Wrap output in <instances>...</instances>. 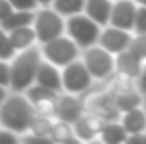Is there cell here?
I'll list each match as a JSON object with an SVG mask.
<instances>
[{
  "label": "cell",
  "mask_w": 146,
  "mask_h": 144,
  "mask_svg": "<svg viewBox=\"0 0 146 144\" xmlns=\"http://www.w3.org/2000/svg\"><path fill=\"white\" fill-rule=\"evenodd\" d=\"M144 69V59L134 53L132 49H124L121 53H117V71L124 73V75H130L132 79H136Z\"/></svg>",
  "instance_id": "cell-13"
},
{
  "label": "cell",
  "mask_w": 146,
  "mask_h": 144,
  "mask_svg": "<svg viewBox=\"0 0 146 144\" xmlns=\"http://www.w3.org/2000/svg\"><path fill=\"white\" fill-rule=\"evenodd\" d=\"M136 4L138 6H146V0H136Z\"/></svg>",
  "instance_id": "cell-32"
},
{
  "label": "cell",
  "mask_w": 146,
  "mask_h": 144,
  "mask_svg": "<svg viewBox=\"0 0 146 144\" xmlns=\"http://www.w3.org/2000/svg\"><path fill=\"white\" fill-rule=\"evenodd\" d=\"M134 34H146V6H138V10H136Z\"/></svg>",
  "instance_id": "cell-24"
},
{
  "label": "cell",
  "mask_w": 146,
  "mask_h": 144,
  "mask_svg": "<svg viewBox=\"0 0 146 144\" xmlns=\"http://www.w3.org/2000/svg\"><path fill=\"white\" fill-rule=\"evenodd\" d=\"M85 113V103L81 97H75L73 93L63 91V95L57 99V109H55V117L59 120H67V122H75L79 117H83Z\"/></svg>",
  "instance_id": "cell-10"
},
{
  "label": "cell",
  "mask_w": 146,
  "mask_h": 144,
  "mask_svg": "<svg viewBox=\"0 0 146 144\" xmlns=\"http://www.w3.org/2000/svg\"><path fill=\"white\" fill-rule=\"evenodd\" d=\"M34 115H36L34 105L20 91H14L12 95H8L0 105V124L18 134L30 130V122L34 119Z\"/></svg>",
  "instance_id": "cell-1"
},
{
  "label": "cell",
  "mask_w": 146,
  "mask_h": 144,
  "mask_svg": "<svg viewBox=\"0 0 146 144\" xmlns=\"http://www.w3.org/2000/svg\"><path fill=\"white\" fill-rule=\"evenodd\" d=\"M6 97H8V93H6V87H4V85H0V105L4 103V99H6Z\"/></svg>",
  "instance_id": "cell-30"
},
{
  "label": "cell",
  "mask_w": 146,
  "mask_h": 144,
  "mask_svg": "<svg viewBox=\"0 0 146 144\" xmlns=\"http://www.w3.org/2000/svg\"><path fill=\"white\" fill-rule=\"evenodd\" d=\"M79 46L71 36H57L53 40H49L46 44H42V55L44 59L51 61L57 67H65L67 63H71L73 59L79 57Z\"/></svg>",
  "instance_id": "cell-5"
},
{
  "label": "cell",
  "mask_w": 146,
  "mask_h": 144,
  "mask_svg": "<svg viewBox=\"0 0 146 144\" xmlns=\"http://www.w3.org/2000/svg\"><path fill=\"white\" fill-rule=\"evenodd\" d=\"M99 138L107 144H117V142H128V132L119 120H107Z\"/></svg>",
  "instance_id": "cell-17"
},
{
  "label": "cell",
  "mask_w": 146,
  "mask_h": 144,
  "mask_svg": "<svg viewBox=\"0 0 146 144\" xmlns=\"http://www.w3.org/2000/svg\"><path fill=\"white\" fill-rule=\"evenodd\" d=\"M136 87H138V91L146 97V67L142 69V73L136 77Z\"/></svg>",
  "instance_id": "cell-29"
},
{
  "label": "cell",
  "mask_w": 146,
  "mask_h": 144,
  "mask_svg": "<svg viewBox=\"0 0 146 144\" xmlns=\"http://www.w3.org/2000/svg\"><path fill=\"white\" fill-rule=\"evenodd\" d=\"M34 28L38 34V42L46 44L49 40L65 34V16H61L57 10H53L49 6H42V10L36 12Z\"/></svg>",
  "instance_id": "cell-7"
},
{
  "label": "cell",
  "mask_w": 146,
  "mask_h": 144,
  "mask_svg": "<svg viewBox=\"0 0 146 144\" xmlns=\"http://www.w3.org/2000/svg\"><path fill=\"white\" fill-rule=\"evenodd\" d=\"M132 32H128V30H122V28H117V26H105L103 28V32H101V38H99V46H103V48L107 49V51H111V53H121L124 49L130 48V44H132Z\"/></svg>",
  "instance_id": "cell-8"
},
{
  "label": "cell",
  "mask_w": 146,
  "mask_h": 144,
  "mask_svg": "<svg viewBox=\"0 0 146 144\" xmlns=\"http://www.w3.org/2000/svg\"><path fill=\"white\" fill-rule=\"evenodd\" d=\"M85 2L87 0H53L51 6L53 10H57L61 16H73V14H79L85 10Z\"/></svg>",
  "instance_id": "cell-21"
},
{
  "label": "cell",
  "mask_w": 146,
  "mask_h": 144,
  "mask_svg": "<svg viewBox=\"0 0 146 144\" xmlns=\"http://www.w3.org/2000/svg\"><path fill=\"white\" fill-rule=\"evenodd\" d=\"M8 34H10V42H12V46L16 48V51H22V49L34 46V42L38 40L36 28H32V26L14 28V30H10Z\"/></svg>",
  "instance_id": "cell-16"
},
{
  "label": "cell",
  "mask_w": 146,
  "mask_h": 144,
  "mask_svg": "<svg viewBox=\"0 0 146 144\" xmlns=\"http://www.w3.org/2000/svg\"><path fill=\"white\" fill-rule=\"evenodd\" d=\"M113 95H115V103L121 109V113L130 111L134 107H142V103H144V97H142V93L138 89H130V91H122V93H113Z\"/></svg>",
  "instance_id": "cell-19"
},
{
  "label": "cell",
  "mask_w": 146,
  "mask_h": 144,
  "mask_svg": "<svg viewBox=\"0 0 146 144\" xmlns=\"http://www.w3.org/2000/svg\"><path fill=\"white\" fill-rule=\"evenodd\" d=\"M142 107H144V111H146V97H144V103H142Z\"/></svg>",
  "instance_id": "cell-33"
},
{
  "label": "cell",
  "mask_w": 146,
  "mask_h": 144,
  "mask_svg": "<svg viewBox=\"0 0 146 144\" xmlns=\"http://www.w3.org/2000/svg\"><path fill=\"white\" fill-rule=\"evenodd\" d=\"M10 81H12V69H10V63H8L6 59H0V85L10 87Z\"/></svg>",
  "instance_id": "cell-25"
},
{
  "label": "cell",
  "mask_w": 146,
  "mask_h": 144,
  "mask_svg": "<svg viewBox=\"0 0 146 144\" xmlns=\"http://www.w3.org/2000/svg\"><path fill=\"white\" fill-rule=\"evenodd\" d=\"M136 10H138L136 0H115L109 24L117 26V28H122V30H128V32H134Z\"/></svg>",
  "instance_id": "cell-9"
},
{
  "label": "cell",
  "mask_w": 146,
  "mask_h": 144,
  "mask_svg": "<svg viewBox=\"0 0 146 144\" xmlns=\"http://www.w3.org/2000/svg\"><path fill=\"white\" fill-rule=\"evenodd\" d=\"M34 20H36V12L34 10H14L4 22H0V26L6 32H10L14 28H20V26H32Z\"/></svg>",
  "instance_id": "cell-18"
},
{
  "label": "cell",
  "mask_w": 146,
  "mask_h": 144,
  "mask_svg": "<svg viewBox=\"0 0 146 144\" xmlns=\"http://www.w3.org/2000/svg\"><path fill=\"white\" fill-rule=\"evenodd\" d=\"M12 12H14V6L10 4V0H0V22H4Z\"/></svg>",
  "instance_id": "cell-28"
},
{
  "label": "cell",
  "mask_w": 146,
  "mask_h": 144,
  "mask_svg": "<svg viewBox=\"0 0 146 144\" xmlns=\"http://www.w3.org/2000/svg\"><path fill=\"white\" fill-rule=\"evenodd\" d=\"M122 126L126 128L128 136L130 134H140L146 130V111L144 107H134L130 111H124L121 117Z\"/></svg>",
  "instance_id": "cell-15"
},
{
  "label": "cell",
  "mask_w": 146,
  "mask_h": 144,
  "mask_svg": "<svg viewBox=\"0 0 146 144\" xmlns=\"http://www.w3.org/2000/svg\"><path fill=\"white\" fill-rule=\"evenodd\" d=\"M51 128H53V122L49 117L46 115H34V119L30 122V132L36 134V136H42V138H49L51 134Z\"/></svg>",
  "instance_id": "cell-22"
},
{
  "label": "cell",
  "mask_w": 146,
  "mask_h": 144,
  "mask_svg": "<svg viewBox=\"0 0 146 144\" xmlns=\"http://www.w3.org/2000/svg\"><path fill=\"white\" fill-rule=\"evenodd\" d=\"M113 12V0H87L85 2V14L93 18L99 26H109Z\"/></svg>",
  "instance_id": "cell-14"
},
{
  "label": "cell",
  "mask_w": 146,
  "mask_h": 144,
  "mask_svg": "<svg viewBox=\"0 0 146 144\" xmlns=\"http://www.w3.org/2000/svg\"><path fill=\"white\" fill-rule=\"evenodd\" d=\"M10 4L14 6V10H36L38 8V0H10Z\"/></svg>",
  "instance_id": "cell-26"
},
{
  "label": "cell",
  "mask_w": 146,
  "mask_h": 144,
  "mask_svg": "<svg viewBox=\"0 0 146 144\" xmlns=\"http://www.w3.org/2000/svg\"><path fill=\"white\" fill-rule=\"evenodd\" d=\"M81 59L85 61L87 69L95 79H109L117 69V55L107 51L103 46H89L81 51Z\"/></svg>",
  "instance_id": "cell-4"
},
{
  "label": "cell",
  "mask_w": 146,
  "mask_h": 144,
  "mask_svg": "<svg viewBox=\"0 0 146 144\" xmlns=\"http://www.w3.org/2000/svg\"><path fill=\"white\" fill-rule=\"evenodd\" d=\"M42 57H44L42 49L34 48V46L18 51V55L12 57V63H10V69H12L10 89L12 91L24 93L32 83H36V73L42 63Z\"/></svg>",
  "instance_id": "cell-2"
},
{
  "label": "cell",
  "mask_w": 146,
  "mask_h": 144,
  "mask_svg": "<svg viewBox=\"0 0 146 144\" xmlns=\"http://www.w3.org/2000/svg\"><path fill=\"white\" fill-rule=\"evenodd\" d=\"M65 32H67V36H71L73 40L77 42L79 48L85 49V48H89V46L99 44L103 26H99L87 14L79 12V14L67 16V20H65Z\"/></svg>",
  "instance_id": "cell-3"
},
{
  "label": "cell",
  "mask_w": 146,
  "mask_h": 144,
  "mask_svg": "<svg viewBox=\"0 0 146 144\" xmlns=\"http://www.w3.org/2000/svg\"><path fill=\"white\" fill-rule=\"evenodd\" d=\"M49 138L53 142H71V140H77L73 124L67 122V120H59V119H57V122H53V128H51Z\"/></svg>",
  "instance_id": "cell-20"
},
{
  "label": "cell",
  "mask_w": 146,
  "mask_h": 144,
  "mask_svg": "<svg viewBox=\"0 0 146 144\" xmlns=\"http://www.w3.org/2000/svg\"><path fill=\"white\" fill-rule=\"evenodd\" d=\"M113 2H115V0H113Z\"/></svg>",
  "instance_id": "cell-34"
},
{
  "label": "cell",
  "mask_w": 146,
  "mask_h": 144,
  "mask_svg": "<svg viewBox=\"0 0 146 144\" xmlns=\"http://www.w3.org/2000/svg\"><path fill=\"white\" fill-rule=\"evenodd\" d=\"M51 2H53V0H38V4H40V6H49Z\"/></svg>",
  "instance_id": "cell-31"
},
{
  "label": "cell",
  "mask_w": 146,
  "mask_h": 144,
  "mask_svg": "<svg viewBox=\"0 0 146 144\" xmlns=\"http://www.w3.org/2000/svg\"><path fill=\"white\" fill-rule=\"evenodd\" d=\"M16 55V48L10 42V34L0 26V59H12Z\"/></svg>",
  "instance_id": "cell-23"
},
{
  "label": "cell",
  "mask_w": 146,
  "mask_h": 144,
  "mask_svg": "<svg viewBox=\"0 0 146 144\" xmlns=\"http://www.w3.org/2000/svg\"><path fill=\"white\" fill-rule=\"evenodd\" d=\"M61 79H63V91L73 95H83L91 89L93 85V75L87 69L83 59H73L65 67H61Z\"/></svg>",
  "instance_id": "cell-6"
},
{
  "label": "cell",
  "mask_w": 146,
  "mask_h": 144,
  "mask_svg": "<svg viewBox=\"0 0 146 144\" xmlns=\"http://www.w3.org/2000/svg\"><path fill=\"white\" fill-rule=\"evenodd\" d=\"M36 83L40 85H46L53 91H63V79H61V71L57 65H53L51 61H42L40 67H38V73H36Z\"/></svg>",
  "instance_id": "cell-12"
},
{
  "label": "cell",
  "mask_w": 146,
  "mask_h": 144,
  "mask_svg": "<svg viewBox=\"0 0 146 144\" xmlns=\"http://www.w3.org/2000/svg\"><path fill=\"white\" fill-rule=\"evenodd\" d=\"M0 142H18V132L10 130V128H0Z\"/></svg>",
  "instance_id": "cell-27"
},
{
  "label": "cell",
  "mask_w": 146,
  "mask_h": 144,
  "mask_svg": "<svg viewBox=\"0 0 146 144\" xmlns=\"http://www.w3.org/2000/svg\"><path fill=\"white\" fill-rule=\"evenodd\" d=\"M105 126V120L101 119L95 113H89V115H83L73 122V128H75V136L77 140H93L101 134Z\"/></svg>",
  "instance_id": "cell-11"
}]
</instances>
